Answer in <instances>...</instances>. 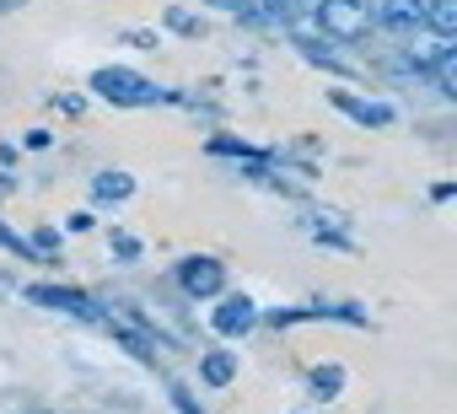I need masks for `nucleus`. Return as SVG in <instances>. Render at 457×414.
<instances>
[{
	"label": "nucleus",
	"instance_id": "1",
	"mask_svg": "<svg viewBox=\"0 0 457 414\" xmlns=\"http://www.w3.org/2000/svg\"><path fill=\"white\" fill-rule=\"evenodd\" d=\"M371 22H377V12L366 6V0H318V28H323L328 38L355 44V38L371 33Z\"/></svg>",
	"mask_w": 457,
	"mask_h": 414
},
{
	"label": "nucleus",
	"instance_id": "2",
	"mask_svg": "<svg viewBox=\"0 0 457 414\" xmlns=\"http://www.w3.org/2000/svg\"><path fill=\"white\" fill-rule=\"evenodd\" d=\"M377 22L393 33H414V28H425V0H382Z\"/></svg>",
	"mask_w": 457,
	"mask_h": 414
},
{
	"label": "nucleus",
	"instance_id": "3",
	"mask_svg": "<svg viewBox=\"0 0 457 414\" xmlns=\"http://www.w3.org/2000/svg\"><path fill=\"white\" fill-rule=\"evenodd\" d=\"M220 280H226V275H220L215 259H188V264H183V291H188V296H215Z\"/></svg>",
	"mask_w": 457,
	"mask_h": 414
},
{
	"label": "nucleus",
	"instance_id": "4",
	"mask_svg": "<svg viewBox=\"0 0 457 414\" xmlns=\"http://www.w3.org/2000/svg\"><path fill=\"white\" fill-rule=\"evenodd\" d=\"M97 92H113L119 103H145L151 97V87L129 70H97Z\"/></svg>",
	"mask_w": 457,
	"mask_h": 414
},
{
	"label": "nucleus",
	"instance_id": "5",
	"mask_svg": "<svg viewBox=\"0 0 457 414\" xmlns=\"http://www.w3.org/2000/svg\"><path fill=\"white\" fill-rule=\"evenodd\" d=\"M425 28L436 38H452L457 33V0H425Z\"/></svg>",
	"mask_w": 457,
	"mask_h": 414
},
{
	"label": "nucleus",
	"instance_id": "6",
	"mask_svg": "<svg viewBox=\"0 0 457 414\" xmlns=\"http://www.w3.org/2000/svg\"><path fill=\"white\" fill-rule=\"evenodd\" d=\"M248 323H253V307H248L243 296H232V302L215 312V328H220V334H237V328H248Z\"/></svg>",
	"mask_w": 457,
	"mask_h": 414
},
{
	"label": "nucleus",
	"instance_id": "7",
	"mask_svg": "<svg viewBox=\"0 0 457 414\" xmlns=\"http://www.w3.org/2000/svg\"><path fill=\"white\" fill-rule=\"evenodd\" d=\"M430 76H436V92H441V97H457V54H452V49L430 65Z\"/></svg>",
	"mask_w": 457,
	"mask_h": 414
},
{
	"label": "nucleus",
	"instance_id": "8",
	"mask_svg": "<svg viewBox=\"0 0 457 414\" xmlns=\"http://www.w3.org/2000/svg\"><path fill=\"white\" fill-rule=\"evenodd\" d=\"M129 188H135L129 172H103L97 178V199H129Z\"/></svg>",
	"mask_w": 457,
	"mask_h": 414
},
{
	"label": "nucleus",
	"instance_id": "9",
	"mask_svg": "<svg viewBox=\"0 0 457 414\" xmlns=\"http://www.w3.org/2000/svg\"><path fill=\"white\" fill-rule=\"evenodd\" d=\"M204 6H226V12H232V17H259V0H204Z\"/></svg>",
	"mask_w": 457,
	"mask_h": 414
},
{
	"label": "nucleus",
	"instance_id": "10",
	"mask_svg": "<svg viewBox=\"0 0 457 414\" xmlns=\"http://www.w3.org/2000/svg\"><path fill=\"white\" fill-rule=\"evenodd\" d=\"M204 377H210V382H226V377H232V360H226V355H210V360H204Z\"/></svg>",
	"mask_w": 457,
	"mask_h": 414
},
{
	"label": "nucleus",
	"instance_id": "11",
	"mask_svg": "<svg viewBox=\"0 0 457 414\" xmlns=\"http://www.w3.org/2000/svg\"><path fill=\"white\" fill-rule=\"evenodd\" d=\"M167 28H172V33H199V22H194L188 12H178V6L167 12Z\"/></svg>",
	"mask_w": 457,
	"mask_h": 414
},
{
	"label": "nucleus",
	"instance_id": "12",
	"mask_svg": "<svg viewBox=\"0 0 457 414\" xmlns=\"http://www.w3.org/2000/svg\"><path fill=\"white\" fill-rule=\"evenodd\" d=\"M312 387H318V393H334V387H339V371H318Z\"/></svg>",
	"mask_w": 457,
	"mask_h": 414
},
{
	"label": "nucleus",
	"instance_id": "13",
	"mask_svg": "<svg viewBox=\"0 0 457 414\" xmlns=\"http://www.w3.org/2000/svg\"><path fill=\"white\" fill-rule=\"evenodd\" d=\"M264 6H275V12H291V6H302V0H264Z\"/></svg>",
	"mask_w": 457,
	"mask_h": 414
}]
</instances>
